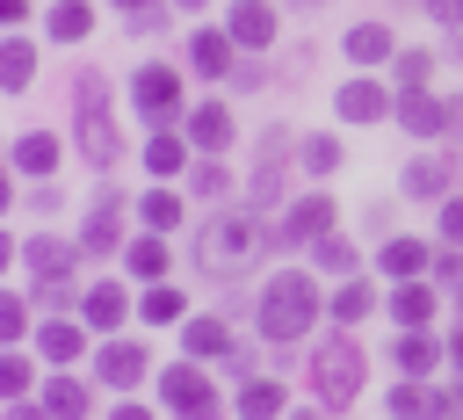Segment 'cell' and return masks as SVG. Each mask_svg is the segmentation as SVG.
Wrapping results in <instances>:
<instances>
[{"instance_id":"ba28073f","label":"cell","mask_w":463,"mask_h":420,"mask_svg":"<svg viewBox=\"0 0 463 420\" xmlns=\"http://www.w3.org/2000/svg\"><path fill=\"white\" fill-rule=\"evenodd\" d=\"M224 29H232V43H246V51H268V43H275V7H260V0H239Z\"/></svg>"},{"instance_id":"9c48e42d","label":"cell","mask_w":463,"mask_h":420,"mask_svg":"<svg viewBox=\"0 0 463 420\" xmlns=\"http://www.w3.org/2000/svg\"><path fill=\"white\" fill-rule=\"evenodd\" d=\"M188 65H195L203 80H224V72H232V29H203V36L188 43Z\"/></svg>"},{"instance_id":"603a6c76","label":"cell","mask_w":463,"mask_h":420,"mask_svg":"<svg viewBox=\"0 0 463 420\" xmlns=\"http://www.w3.org/2000/svg\"><path fill=\"white\" fill-rule=\"evenodd\" d=\"M239 413H246V420H275V413H282V384H260V377H253V384L239 391Z\"/></svg>"},{"instance_id":"e575fe53","label":"cell","mask_w":463,"mask_h":420,"mask_svg":"<svg viewBox=\"0 0 463 420\" xmlns=\"http://www.w3.org/2000/svg\"><path fill=\"white\" fill-rule=\"evenodd\" d=\"M304 167H311V174H333V167H340V145H333V138H304Z\"/></svg>"},{"instance_id":"8992f818","label":"cell","mask_w":463,"mask_h":420,"mask_svg":"<svg viewBox=\"0 0 463 420\" xmlns=\"http://www.w3.org/2000/svg\"><path fill=\"white\" fill-rule=\"evenodd\" d=\"M130 94H137V109H145L152 123H174V116H181V72H174V65H137Z\"/></svg>"},{"instance_id":"5b68a950","label":"cell","mask_w":463,"mask_h":420,"mask_svg":"<svg viewBox=\"0 0 463 420\" xmlns=\"http://www.w3.org/2000/svg\"><path fill=\"white\" fill-rule=\"evenodd\" d=\"M159 391H166V406H174L181 420H217V391H210V377H203V369L174 362V369L159 377Z\"/></svg>"},{"instance_id":"836d02e7","label":"cell","mask_w":463,"mask_h":420,"mask_svg":"<svg viewBox=\"0 0 463 420\" xmlns=\"http://www.w3.org/2000/svg\"><path fill=\"white\" fill-rule=\"evenodd\" d=\"M362 311H369V282H347V290L333 297V319H340V326H354Z\"/></svg>"},{"instance_id":"7a4b0ae2","label":"cell","mask_w":463,"mask_h":420,"mask_svg":"<svg viewBox=\"0 0 463 420\" xmlns=\"http://www.w3.org/2000/svg\"><path fill=\"white\" fill-rule=\"evenodd\" d=\"M311 319H318L311 275H275V282L260 290V333H268V340H297V333H311Z\"/></svg>"},{"instance_id":"f1b7e54d","label":"cell","mask_w":463,"mask_h":420,"mask_svg":"<svg viewBox=\"0 0 463 420\" xmlns=\"http://www.w3.org/2000/svg\"><path fill=\"white\" fill-rule=\"evenodd\" d=\"M29 268H36V275H51V282H58V275H65V268H72V246H58V239H36V246H29Z\"/></svg>"},{"instance_id":"1f68e13d","label":"cell","mask_w":463,"mask_h":420,"mask_svg":"<svg viewBox=\"0 0 463 420\" xmlns=\"http://www.w3.org/2000/svg\"><path fill=\"white\" fill-rule=\"evenodd\" d=\"M137 311H145V319H152V326H166V319H181V290H159V282H152V290H145V304H137Z\"/></svg>"},{"instance_id":"d4e9b609","label":"cell","mask_w":463,"mask_h":420,"mask_svg":"<svg viewBox=\"0 0 463 420\" xmlns=\"http://www.w3.org/2000/svg\"><path fill=\"white\" fill-rule=\"evenodd\" d=\"M383 268H391V275H420V268H427V246H420V239H383Z\"/></svg>"},{"instance_id":"ac0fdd59","label":"cell","mask_w":463,"mask_h":420,"mask_svg":"<svg viewBox=\"0 0 463 420\" xmlns=\"http://www.w3.org/2000/svg\"><path fill=\"white\" fill-rule=\"evenodd\" d=\"M347 58H354V65H383V58H391V29H376V22L347 29Z\"/></svg>"},{"instance_id":"6da1fadb","label":"cell","mask_w":463,"mask_h":420,"mask_svg":"<svg viewBox=\"0 0 463 420\" xmlns=\"http://www.w3.org/2000/svg\"><path fill=\"white\" fill-rule=\"evenodd\" d=\"M260 246H268V224H260V217H246V210H232V217L203 224V239H195L203 268H217V275H239V268H253V261H260Z\"/></svg>"},{"instance_id":"ffe728a7","label":"cell","mask_w":463,"mask_h":420,"mask_svg":"<svg viewBox=\"0 0 463 420\" xmlns=\"http://www.w3.org/2000/svg\"><path fill=\"white\" fill-rule=\"evenodd\" d=\"M123 311H130V297H123L116 282H94V290H87V319H94V326H123Z\"/></svg>"},{"instance_id":"4316f807","label":"cell","mask_w":463,"mask_h":420,"mask_svg":"<svg viewBox=\"0 0 463 420\" xmlns=\"http://www.w3.org/2000/svg\"><path fill=\"white\" fill-rule=\"evenodd\" d=\"M145 167H152V174H181V167H188V145H181V138H152V145H145Z\"/></svg>"},{"instance_id":"484cf974","label":"cell","mask_w":463,"mask_h":420,"mask_svg":"<svg viewBox=\"0 0 463 420\" xmlns=\"http://www.w3.org/2000/svg\"><path fill=\"white\" fill-rule=\"evenodd\" d=\"M29 72H36V51H29L22 36H14V43H7V65H0V80H7V94H22V87H29Z\"/></svg>"},{"instance_id":"44dd1931","label":"cell","mask_w":463,"mask_h":420,"mask_svg":"<svg viewBox=\"0 0 463 420\" xmlns=\"http://www.w3.org/2000/svg\"><path fill=\"white\" fill-rule=\"evenodd\" d=\"M391 319H405V326H427V319H434V290H427V282H405V290L391 297Z\"/></svg>"},{"instance_id":"e0dca14e","label":"cell","mask_w":463,"mask_h":420,"mask_svg":"<svg viewBox=\"0 0 463 420\" xmlns=\"http://www.w3.org/2000/svg\"><path fill=\"white\" fill-rule=\"evenodd\" d=\"M391 413L398 420H434V413H449V398L441 391H420V384H398L391 391Z\"/></svg>"},{"instance_id":"7c38bea8","label":"cell","mask_w":463,"mask_h":420,"mask_svg":"<svg viewBox=\"0 0 463 420\" xmlns=\"http://www.w3.org/2000/svg\"><path fill=\"white\" fill-rule=\"evenodd\" d=\"M326 224H333V203H326V196H304V203L289 210V224H282V246H297V239H326Z\"/></svg>"},{"instance_id":"7402d4cb","label":"cell","mask_w":463,"mask_h":420,"mask_svg":"<svg viewBox=\"0 0 463 420\" xmlns=\"http://www.w3.org/2000/svg\"><path fill=\"white\" fill-rule=\"evenodd\" d=\"M137 217H145L152 232H174V224H181V196H174V188H152V196L137 203Z\"/></svg>"},{"instance_id":"74e56055","label":"cell","mask_w":463,"mask_h":420,"mask_svg":"<svg viewBox=\"0 0 463 420\" xmlns=\"http://www.w3.org/2000/svg\"><path fill=\"white\" fill-rule=\"evenodd\" d=\"M195 188H203V196H224L232 181H224V167H217V159H203V167H195Z\"/></svg>"},{"instance_id":"cb8c5ba5","label":"cell","mask_w":463,"mask_h":420,"mask_svg":"<svg viewBox=\"0 0 463 420\" xmlns=\"http://www.w3.org/2000/svg\"><path fill=\"white\" fill-rule=\"evenodd\" d=\"M441 188H449V167L441 159H412L405 167V196H441Z\"/></svg>"},{"instance_id":"ee69618b","label":"cell","mask_w":463,"mask_h":420,"mask_svg":"<svg viewBox=\"0 0 463 420\" xmlns=\"http://www.w3.org/2000/svg\"><path fill=\"white\" fill-rule=\"evenodd\" d=\"M109 420H152V413H145V406H116Z\"/></svg>"},{"instance_id":"60d3db41","label":"cell","mask_w":463,"mask_h":420,"mask_svg":"<svg viewBox=\"0 0 463 420\" xmlns=\"http://www.w3.org/2000/svg\"><path fill=\"white\" fill-rule=\"evenodd\" d=\"M0 384H7V391H29V362H22V355H7V369H0Z\"/></svg>"},{"instance_id":"f6af8a7d","label":"cell","mask_w":463,"mask_h":420,"mask_svg":"<svg viewBox=\"0 0 463 420\" xmlns=\"http://www.w3.org/2000/svg\"><path fill=\"white\" fill-rule=\"evenodd\" d=\"M456 362H463V333H456Z\"/></svg>"},{"instance_id":"8fae6325","label":"cell","mask_w":463,"mask_h":420,"mask_svg":"<svg viewBox=\"0 0 463 420\" xmlns=\"http://www.w3.org/2000/svg\"><path fill=\"white\" fill-rule=\"evenodd\" d=\"M94 369H101V384L130 391V384L145 377V348H137V340H116V348H101V362H94Z\"/></svg>"},{"instance_id":"7bdbcfd3","label":"cell","mask_w":463,"mask_h":420,"mask_svg":"<svg viewBox=\"0 0 463 420\" xmlns=\"http://www.w3.org/2000/svg\"><path fill=\"white\" fill-rule=\"evenodd\" d=\"M7 420H51V406H14Z\"/></svg>"},{"instance_id":"52a82bcc","label":"cell","mask_w":463,"mask_h":420,"mask_svg":"<svg viewBox=\"0 0 463 420\" xmlns=\"http://www.w3.org/2000/svg\"><path fill=\"white\" fill-rule=\"evenodd\" d=\"M449 116H456V109H449V101H434V94H420V87H405V94H398V123H405L412 138L449 130Z\"/></svg>"},{"instance_id":"9a60e30c","label":"cell","mask_w":463,"mask_h":420,"mask_svg":"<svg viewBox=\"0 0 463 420\" xmlns=\"http://www.w3.org/2000/svg\"><path fill=\"white\" fill-rule=\"evenodd\" d=\"M391 362H398L405 377H420V369H434V362H441V340H434V333H405V340L391 348Z\"/></svg>"},{"instance_id":"4fadbf2b","label":"cell","mask_w":463,"mask_h":420,"mask_svg":"<svg viewBox=\"0 0 463 420\" xmlns=\"http://www.w3.org/2000/svg\"><path fill=\"white\" fill-rule=\"evenodd\" d=\"M14 167H22V174H51V167H58V138H51V130H22V138H14Z\"/></svg>"},{"instance_id":"5bb4252c","label":"cell","mask_w":463,"mask_h":420,"mask_svg":"<svg viewBox=\"0 0 463 420\" xmlns=\"http://www.w3.org/2000/svg\"><path fill=\"white\" fill-rule=\"evenodd\" d=\"M188 138H195L203 152H224V145H232V116L210 101V109H195V116H188Z\"/></svg>"},{"instance_id":"b9f144b4","label":"cell","mask_w":463,"mask_h":420,"mask_svg":"<svg viewBox=\"0 0 463 420\" xmlns=\"http://www.w3.org/2000/svg\"><path fill=\"white\" fill-rule=\"evenodd\" d=\"M427 14L434 22H463V0H427Z\"/></svg>"},{"instance_id":"bcb514c9","label":"cell","mask_w":463,"mask_h":420,"mask_svg":"<svg viewBox=\"0 0 463 420\" xmlns=\"http://www.w3.org/2000/svg\"><path fill=\"white\" fill-rule=\"evenodd\" d=\"M174 7H203V0H174Z\"/></svg>"},{"instance_id":"ab89813d","label":"cell","mask_w":463,"mask_h":420,"mask_svg":"<svg viewBox=\"0 0 463 420\" xmlns=\"http://www.w3.org/2000/svg\"><path fill=\"white\" fill-rule=\"evenodd\" d=\"M441 239H456V246H463V196H456V203H441Z\"/></svg>"},{"instance_id":"83f0119b","label":"cell","mask_w":463,"mask_h":420,"mask_svg":"<svg viewBox=\"0 0 463 420\" xmlns=\"http://www.w3.org/2000/svg\"><path fill=\"white\" fill-rule=\"evenodd\" d=\"M80 246H87V253H116V217H109V196H101V210L87 217V232H80Z\"/></svg>"},{"instance_id":"f35d334b","label":"cell","mask_w":463,"mask_h":420,"mask_svg":"<svg viewBox=\"0 0 463 420\" xmlns=\"http://www.w3.org/2000/svg\"><path fill=\"white\" fill-rule=\"evenodd\" d=\"M22 326H29V311H22V297H7V304H0V333L22 340Z\"/></svg>"},{"instance_id":"d6a6232c","label":"cell","mask_w":463,"mask_h":420,"mask_svg":"<svg viewBox=\"0 0 463 420\" xmlns=\"http://www.w3.org/2000/svg\"><path fill=\"white\" fill-rule=\"evenodd\" d=\"M43 355H51V362H72V355H80V326H65V319L43 326Z\"/></svg>"},{"instance_id":"c3c4849f","label":"cell","mask_w":463,"mask_h":420,"mask_svg":"<svg viewBox=\"0 0 463 420\" xmlns=\"http://www.w3.org/2000/svg\"><path fill=\"white\" fill-rule=\"evenodd\" d=\"M297 420H318V413H297Z\"/></svg>"},{"instance_id":"8d00e7d4","label":"cell","mask_w":463,"mask_h":420,"mask_svg":"<svg viewBox=\"0 0 463 420\" xmlns=\"http://www.w3.org/2000/svg\"><path fill=\"white\" fill-rule=\"evenodd\" d=\"M427 72H434V58H427V51H405V58H398V80H405V87H420Z\"/></svg>"},{"instance_id":"277c9868","label":"cell","mask_w":463,"mask_h":420,"mask_svg":"<svg viewBox=\"0 0 463 420\" xmlns=\"http://www.w3.org/2000/svg\"><path fill=\"white\" fill-rule=\"evenodd\" d=\"M101 80L94 72H80V152L94 159V167H116V152H123V138H116V123H109V109H101Z\"/></svg>"},{"instance_id":"7dc6e473","label":"cell","mask_w":463,"mask_h":420,"mask_svg":"<svg viewBox=\"0 0 463 420\" xmlns=\"http://www.w3.org/2000/svg\"><path fill=\"white\" fill-rule=\"evenodd\" d=\"M116 7H145V0H116Z\"/></svg>"},{"instance_id":"4dcf8cb0","label":"cell","mask_w":463,"mask_h":420,"mask_svg":"<svg viewBox=\"0 0 463 420\" xmlns=\"http://www.w3.org/2000/svg\"><path fill=\"white\" fill-rule=\"evenodd\" d=\"M130 275H152V282H159V275H166V246H159V239H137V246H130Z\"/></svg>"},{"instance_id":"3957f363","label":"cell","mask_w":463,"mask_h":420,"mask_svg":"<svg viewBox=\"0 0 463 420\" xmlns=\"http://www.w3.org/2000/svg\"><path fill=\"white\" fill-rule=\"evenodd\" d=\"M311 384H318V406H347L362 391V348L347 333H333L318 355H311Z\"/></svg>"},{"instance_id":"f546056e","label":"cell","mask_w":463,"mask_h":420,"mask_svg":"<svg viewBox=\"0 0 463 420\" xmlns=\"http://www.w3.org/2000/svg\"><path fill=\"white\" fill-rule=\"evenodd\" d=\"M188 355H232L224 326H217V319H188Z\"/></svg>"},{"instance_id":"d6986e66","label":"cell","mask_w":463,"mask_h":420,"mask_svg":"<svg viewBox=\"0 0 463 420\" xmlns=\"http://www.w3.org/2000/svg\"><path fill=\"white\" fill-rule=\"evenodd\" d=\"M87 29H94V7H87V0H58V7H51V36H58V43H80Z\"/></svg>"},{"instance_id":"2e32d148","label":"cell","mask_w":463,"mask_h":420,"mask_svg":"<svg viewBox=\"0 0 463 420\" xmlns=\"http://www.w3.org/2000/svg\"><path fill=\"white\" fill-rule=\"evenodd\" d=\"M43 406H51V420H80L87 413V384L80 377H51L43 384Z\"/></svg>"},{"instance_id":"d590c367","label":"cell","mask_w":463,"mask_h":420,"mask_svg":"<svg viewBox=\"0 0 463 420\" xmlns=\"http://www.w3.org/2000/svg\"><path fill=\"white\" fill-rule=\"evenodd\" d=\"M318 268L347 275V268H354V246H347V239H318Z\"/></svg>"},{"instance_id":"30bf717a","label":"cell","mask_w":463,"mask_h":420,"mask_svg":"<svg viewBox=\"0 0 463 420\" xmlns=\"http://www.w3.org/2000/svg\"><path fill=\"white\" fill-rule=\"evenodd\" d=\"M383 109H398V101H391L376 80H347V87H340V116H347V123H376Z\"/></svg>"}]
</instances>
